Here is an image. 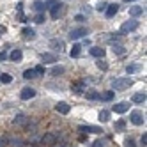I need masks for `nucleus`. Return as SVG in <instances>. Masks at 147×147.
Here are the masks:
<instances>
[{
	"mask_svg": "<svg viewBox=\"0 0 147 147\" xmlns=\"http://www.w3.org/2000/svg\"><path fill=\"white\" fill-rule=\"evenodd\" d=\"M131 85H133V80L131 78H117V80L112 82L113 90H126V89H129Z\"/></svg>",
	"mask_w": 147,
	"mask_h": 147,
	"instance_id": "f257e3e1",
	"label": "nucleus"
},
{
	"mask_svg": "<svg viewBox=\"0 0 147 147\" xmlns=\"http://www.w3.org/2000/svg\"><path fill=\"white\" fill-rule=\"evenodd\" d=\"M129 121H131L135 126H142L145 119H144V113H142L140 110H133V112L129 113Z\"/></svg>",
	"mask_w": 147,
	"mask_h": 147,
	"instance_id": "f03ea898",
	"label": "nucleus"
},
{
	"mask_svg": "<svg viewBox=\"0 0 147 147\" xmlns=\"http://www.w3.org/2000/svg\"><path fill=\"white\" fill-rule=\"evenodd\" d=\"M136 28H138V22H136V20H129V22L122 23L121 32L122 34H128V32H133V30H136Z\"/></svg>",
	"mask_w": 147,
	"mask_h": 147,
	"instance_id": "7ed1b4c3",
	"label": "nucleus"
},
{
	"mask_svg": "<svg viewBox=\"0 0 147 147\" xmlns=\"http://www.w3.org/2000/svg\"><path fill=\"white\" fill-rule=\"evenodd\" d=\"M71 90L76 92V94H82L87 90V85H85V80H78V82H73L71 83Z\"/></svg>",
	"mask_w": 147,
	"mask_h": 147,
	"instance_id": "20e7f679",
	"label": "nucleus"
},
{
	"mask_svg": "<svg viewBox=\"0 0 147 147\" xmlns=\"http://www.w3.org/2000/svg\"><path fill=\"white\" fill-rule=\"evenodd\" d=\"M87 34H89V32H87L85 27H78V28H73L71 32H69V37H71V39H80V37L87 36Z\"/></svg>",
	"mask_w": 147,
	"mask_h": 147,
	"instance_id": "39448f33",
	"label": "nucleus"
},
{
	"mask_svg": "<svg viewBox=\"0 0 147 147\" xmlns=\"http://www.w3.org/2000/svg\"><path fill=\"white\" fill-rule=\"evenodd\" d=\"M41 142H43L45 145H55L57 144V135L55 133H46L43 138H41Z\"/></svg>",
	"mask_w": 147,
	"mask_h": 147,
	"instance_id": "423d86ee",
	"label": "nucleus"
},
{
	"mask_svg": "<svg viewBox=\"0 0 147 147\" xmlns=\"http://www.w3.org/2000/svg\"><path fill=\"white\" fill-rule=\"evenodd\" d=\"M129 110V103L128 101H121L117 105H113V112L115 113H124V112H128Z\"/></svg>",
	"mask_w": 147,
	"mask_h": 147,
	"instance_id": "0eeeda50",
	"label": "nucleus"
},
{
	"mask_svg": "<svg viewBox=\"0 0 147 147\" xmlns=\"http://www.w3.org/2000/svg\"><path fill=\"white\" fill-rule=\"evenodd\" d=\"M36 96V90L32 89V87H25V89H22V94H20V98H22V99H32Z\"/></svg>",
	"mask_w": 147,
	"mask_h": 147,
	"instance_id": "6e6552de",
	"label": "nucleus"
},
{
	"mask_svg": "<svg viewBox=\"0 0 147 147\" xmlns=\"http://www.w3.org/2000/svg\"><path fill=\"white\" fill-rule=\"evenodd\" d=\"M55 110H57L59 113H62V115H66V113H69L71 107H69L67 103H64V101H60V103H57V105H55Z\"/></svg>",
	"mask_w": 147,
	"mask_h": 147,
	"instance_id": "1a4fd4ad",
	"label": "nucleus"
},
{
	"mask_svg": "<svg viewBox=\"0 0 147 147\" xmlns=\"http://www.w3.org/2000/svg\"><path fill=\"white\" fill-rule=\"evenodd\" d=\"M78 129L82 133H103V129L98 128V126H80Z\"/></svg>",
	"mask_w": 147,
	"mask_h": 147,
	"instance_id": "9d476101",
	"label": "nucleus"
},
{
	"mask_svg": "<svg viewBox=\"0 0 147 147\" xmlns=\"http://www.w3.org/2000/svg\"><path fill=\"white\" fill-rule=\"evenodd\" d=\"M117 11H119V5L117 4H108L107 9H105V13H107L108 18H113L115 14H117Z\"/></svg>",
	"mask_w": 147,
	"mask_h": 147,
	"instance_id": "9b49d317",
	"label": "nucleus"
},
{
	"mask_svg": "<svg viewBox=\"0 0 147 147\" xmlns=\"http://www.w3.org/2000/svg\"><path fill=\"white\" fill-rule=\"evenodd\" d=\"M50 46L53 48L55 51H62V50H64V41H62V39H51Z\"/></svg>",
	"mask_w": 147,
	"mask_h": 147,
	"instance_id": "f8f14e48",
	"label": "nucleus"
},
{
	"mask_svg": "<svg viewBox=\"0 0 147 147\" xmlns=\"http://www.w3.org/2000/svg\"><path fill=\"white\" fill-rule=\"evenodd\" d=\"M41 60H43L45 64H53V62H57V57L53 53H43L41 55Z\"/></svg>",
	"mask_w": 147,
	"mask_h": 147,
	"instance_id": "ddd939ff",
	"label": "nucleus"
},
{
	"mask_svg": "<svg viewBox=\"0 0 147 147\" xmlns=\"http://www.w3.org/2000/svg\"><path fill=\"white\" fill-rule=\"evenodd\" d=\"M90 55H92V57H98V59H101V57L105 55V48H99V46H94V48H90Z\"/></svg>",
	"mask_w": 147,
	"mask_h": 147,
	"instance_id": "4468645a",
	"label": "nucleus"
},
{
	"mask_svg": "<svg viewBox=\"0 0 147 147\" xmlns=\"http://www.w3.org/2000/svg\"><path fill=\"white\" fill-rule=\"evenodd\" d=\"M22 34H23V37H25V39H34V37H36L34 28H30V27H25V28L22 30Z\"/></svg>",
	"mask_w": 147,
	"mask_h": 147,
	"instance_id": "2eb2a0df",
	"label": "nucleus"
},
{
	"mask_svg": "<svg viewBox=\"0 0 147 147\" xmlns=\"http://www.w3.org/2000/svg\"><path fill=\"white\" fill-rule=\"evenodd\" d=\"M34 9L37 13H45L46 11V4L43 2V0H36V2H34Z\"/></svg>",
	"mask_w": 147,
	"mask_h": 147,
	"instance_id": "dca6fc26",
	"label": "nucleus"
},
{
	"mask_svg": "<svg viewBox=\"0 0 147 147\" xmlns=\"http://www.w3.org/2000/svg\"><path fill=\"white\" fill-rule=\"evenodd\" d=\"M113 96H115V92H113V90H107V92L99 94V99H103V101H112Z\"/></svg>",
	"mask_w": 147,
	"mask_h": 147,
	"instance_id": "f3484780",
	"label": "nucleus"
},
{
	"mask_svg": "<svg viewBox=\"0 0 147 147\" xmlns=\"http://www.w3.org/2000/svg\"><path fill=\"white\" fill-rule=\"evenodd\" d=\"M27 121H28V119H27V115L18 113L16 117H14V121H13V122H14V124H20V126H23V124H27Z\"/></svg>",
	"mask_w": 147,
	"mask_h": 147,
	"instance_id": "a211bd4d",
	"label": "nucleus"
},
{
	"mask_svg": "<svg viewBox=\"0 0 147 147\" xmlns=\"http://www.w3.org/2000/svg\"><path fill=\"white\" fill-rule=\"evenodd\" d=\"M142 13H144V9H142L140 5H133V7L129 9V14H131V16H140Z\"/></svg>",
	"mask_w": 147,
	"mask_h": 147,
	"instance_id": "6ab92c4d",
	"label": "nucleus"
},
{
	"mask_svg": "<svg viewBox=\"0 0 147 147\" xmlns=\"http://www.w3.org/2000/svg\"><path fill=\"white\" fill-rule=\"evenodd\" d=\"M59 13H60V4H53V5H51V18H53V20H57V16H59Z\"/></svg>",
	"mask_w": 147,
	"mask_h": 147,
	"instance_id": "aec40b11",
	"label": "nucleus"
},
{
	"mask_svg": "<svg viewBox=\"0 0 147 147\" xmlns=\"http://www.w3.org/2000/svg\"><path fill=\"white\" fill-rule=\"evenodd\" d=\"M11 59H13L14 62H20V60L23 59V53H22V50H14L13 53H11Z\"/></svg>",
	"mask_w": 147,
	"mask_h": 147,
	"instance_id": "412c9836",
	"label": "nucleus"
},
{
	"mask_svg": "<svg viewBox=\"0 0 147 147\" xmlns=\"http://www.w3.org/2000/svg\"><path fill=\"white\" fill-rule=\"evenodd\" d=\"M133 103H145V94L144 92H138L133 96Z\"/></svg>",
	"mask_w": 147,
	"mask_h": 147,
	"instance_id": "4be33fe9",
	"label": "nucleus"
},
{
	"mask_svg": "<svg viewBox=\"0 0 147 147\" xmlns=\"http://www.w3.org/2000/svg\"><path fill=\"white\" fill-rule=\"evenodd\" d=\"M99 121H101V122H107V121H110V112H107V110H101V112H99Z\"/></svg>",
	"mask_w": 147,
	"mask_h": 147,
	"instance_id": "5701e85b",
	"label": "nucleus"
},
{
	"mask_svg": "<svg viewBox=\"0 0 147 147\" xmlns=\"http://www.w3.org/2000/svg\"><path fill=\"white\" fill-rule=\"evenodd\" d=\"M0 82H2V83H11L13 76L9 75V73H2V75H0Z\"/></svg>",
	"mask_w": 147,
	"mask_h": 147,
	"instance_id": "b1692460",
	"label": "nucleus"
},
{
	"mask_svg": "<svg viewBox=\"0 0 147 147\" xmlns=\"http://www.w3.org/2000/svg\"><path fill=\"white\" fill-rule=\"evenodd\" d=\"M80 51H82V46L80 45H73V48H71V57H78L80 55Z\"/></svg>",
	"mask_w": 147,
	"mask_h": 147,
	"instance_id": "393cba45",
	"label": "nucleus"
},
{
	"mask_svg": "<svg viewBox=\"0 0 147 147\" xmlns=\"http://www.w3.org/2000/svg\"><path fill=\"white\" fill-rule=\"evenodd\" d=\"M112 50H113V53H117V55H122L124 51H126L122 45H113V46H112Z\"/></svg>",
	"mask_w": 147,
	"mask_h": 147,
	"instance_id": "a878e982",
	"label": "nucleus"
},
{
	"mask_svg": "<svg viewBox=\"0 0 147 147\" xmlns=\"http://www.w3.org/2000/svg\"><path fill=\"white\" fill-rule=\"evenodd\" d=\"M140 69V66H136V64H131V66H126V73L128 75H133V73H136Z\"/></svg>",
	"mask_w": 147,
	"mask_h": 147,
	"instance_id": "bb28decb",
	"label": "nucleus"
},
{
	"mask_svg": "<svg viewBox=\"0 0 147 147\" xmlns=\"http://www.w3.org/2000/svg\"><path fill=\"white\" fill-rule=\"evenodd\" d=\"M23 78H25V80H32V78H36L34 69H27V71L23 73Z\"/></svg>",
	"mask_w": 147,
	"mask_h": 147,
	"instance_id": "cd10ccee",
	"label": "nucleus"
},
{
	"mask_svg": "<svg viewBox=\"0 0 147 147\" xmlns=\"http://www.w3.org/2000/svg\"><path fill=\"white\" fill-rule=\"evenodd\" d=\"M62 73H64V67H62V66H55L53 69H51V75H53V76H60Z\"/></svg>",
	"mask_w": 147,
	"mask_h": 147,
	"instance_id": "c85d7f7f",
	"label": "nucleus"
},
{
	"mask_svg": "<svg viewBox=\"0 0 147 147\" xmlns=\"http://www.w3.org/2000/svg\"><path fill=\"white\" fill-rule=\"evenodd\" d=\"M96 66H98L101 71H107V69H108V64H107V60H101V59L96 62Z\"/></svg>",
	"mask_w": 147,
	"mask_h": 147,
	"instance_id": "c756f323",
	"label": "nucleus"
},
{
	"mask_svg": "<svg viewBox=\"0 0 147 147\" xmlns=\"http://www.w3.org/2000/svg\"><path fill=\"white\" fill-rule=\"evenodd\" d=\"M87 99H90V101H94V99H99V92H96V90H90V92H87Z\"/></svg>",
	"mask_w": 147,
	"mask_h": 147,
	"instance_id": "7c9ffc66",
	"label": "nucleus"
},
{
	"mask_svg": "<svg viewBox=\"0 0 147 147\" xmlns=\"http://www.w3.org/2000/svg\"><path fill=\"white\" fill-rule=\"evenodd\" d=\"M45 20H46V16H45V13H37V16L34 18V22H36V23H43V22H45Z\"/></svg>",
	"mask_w": 147,
	"mask_h": 147,
	"instance_id": "2f4dec72",
	"label": "nucleus"
},
{
	"mask_svg": "<svg viewBox=\"0 0 147 147\" xmlns=\"http://www.w3.org/2000/svg\"><path fill=\"white\" fill-rule=\"evenodd\" d=\"M107 5H108V4L101 0V2H98V4H96V11H99V13H101V11H105V9H107Z\"/></svg>",
	"mask_w": 147,
	"mask_h": 147,
	"instance_id": "473e14b6",
	"label": "nucleus"
},
{
	"mask_svg": "<svg viewBox=\"0 0 147 147\" xmlns=\"http://www.w3.org/2000/svg\"><path fill=\"white\" fill-rule=\"evenodd\" d=\"M34 73H36V75H39V76H43L45 75V66H36L34 67Z\"/></svg>",
	"mask_w": 147,
	"mask_h": 147,
	"instance_id": "72a5a7b5",
	"label": "nucleus"
},
{
	"mask_svg": "<svg viewBox=\"0 0 147 147\" xmlns=\"http://www.w3.org/2000/svg\"><path fill=\"white\" fill-rule=\"evenodd\" d=\"M7 142H11L13 147H20V145H23V142L20 140V138H13V140H7Z\"/></svg>",
	"mask_w": 147,
	"mask_h": 147,
	"instance_id": "f704fd0d",
	"label": "nucleus"
},
{
	"mask_svg": "<svg viewBox=\"0 0 147 147\" xmlns=\"http://www.w3.org/2000/svg\"><path fill=\"white\" fill-rule=\"evenodd\" d=\"M105 145H107V140H96L92 144V147H105Z\"/></svg>",
	"mask_w": 147,
	"mask_h": 147,
	"instance_id": "c9c22d12",
	"label": "nucleus"
},
{
	"mask_svg": "<svg viewBox=\"0 0 147 147\" xmlns=\"http://www.w3.org/2000/svg\"><path fill=\"white\" fill-rule=\"evenodd\" d=\"M124 128H126L124 121H117V122H115V129H124Z\"/></svg>",
	"mask_w": 147,
	"mask_h": 147,
	"instance_id": "e433bc0d",
	"label": "nucleus"
},
{
	"mask_svg": "<svg viewBox=\"0 0 147 147\" xmlns=\"http://www.w3.org/2000/svg\"><path fill=\"white\" fill-rule=\"evenodd\" d=\"M124 145H126V147H135V140H133V138H126Z\"/></svg>",
	"mask_w": 147,
	"mask_h": 147,
	"instance_id": "4c0bfd02",
	"label": "nucleus"
},
{
	"mask_svg": "<svg viewBox=\"0 0 147 147\" xmlns=\"http://www.w3.org/2000/svg\"><path fill=\"white\" fill-rule=\"evenodd\" d=\"M140 144H142V147H145V145H147V135H145V133L142 135V138H140Z\"/></svg>",
	"mask_w": 147,
	"mask_h": 147,
	"instance_id": "58836bf2",
	"label": "nucleus"
},
{
	"mask_svg": "<svg viewBox=\"0 0 147 147\" xmlns=\"http://www.w3.org/2000/svg\"><path fill=\"white\" fill-rule=\"evenodd\" d=\"M7 138H0V147H7Z\"/></svg>",
	"mask_w": 147,
	"mask_h": 147,
	"instance_id": "ea45409f",
	"label": "nucleus"
},
{
	"mask_svg": "<svg viewBox=\"0 0 147 147\" xmlns=\"http://www.w3.org/2000/svg\"><path fill=\"white\" fill-rule=\"evenodd\" d=\"M75 20H76V22H80V23H82V22H85V18H83L82 14H76V18H75Z\"/></svg>",
	"mask_w": 147,
	"mask_h": 147,
	"instance_id": "a19ab883",
	"label": "nucleus"
},
{
	"mask_svg": "<svg viewBox=\"0 0 147 147\" xmlns=\"http://www.w3.org/2000/svg\"><path fill=\"white\" fill-rule=\"evenodd\" d=\"M7 59V53L5 51H0V60H5Z\"/></svg>",
	"mask_w": 147,
	"mask_h": 147,
	"instance_id": "79ce46f5",
	"label": "nucleus"
},
{
	"mask_svg": "<svg viewBox=\"0 0 147 147\" xmlns=\"http://www.w3.org/2000/svg\"><path fill=\"white\" fill-rule=\"evenodd\" d=\"M5 30H7V28H5L4 25H0V34H5Z\"/></svg>",
	"mask_w": 147,
	"mask_h": 147,
	"instance_id": "37998d69",
	"label": "nucleus"
},
{
	"mask_svg": "<svg viewBox=\"0 0 147 147\" xmlns=\"http://www.w3.org/2000/svg\"><path fill=\"white\" fill-rule=\"evenodd\" d=\"M124 2H136V0H124Z\"/></svg>",
	"mask_w": 147,
	"mask_h": 147,
	"instance_id": "c03bdc74",
	"label": "nucleus"
},
{
	"mask_svg": "<svg viewBox=\"0 0 147 147\" xmlns=\"http://www.w3.org/2000/svg\"><path fill=\"white\" fill-rule=\"evenodd\" d=\"M53 147H64V145H53Z\"/></svg>",
	"mask_w": 147,
	"mask_h": 147,
	"instance_id": "a18cd8bd",
	"label": "nucleus"
},
{
	"mask_svg": "<svg viewBox=\"0 0 147 147\" xmlns=\"http://www.w3.org/2000/svg\"><path fill=\"white\" fill-rule=\"evenodd\" d=\"M30 147H36V145H30Z\"/></svg>",
	"mask_w": 147,
	"mask_h": 147,
	"instance_id": "49530a36",
	"label": "nucleus"
}]
</instances>
